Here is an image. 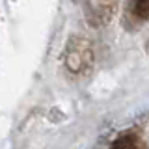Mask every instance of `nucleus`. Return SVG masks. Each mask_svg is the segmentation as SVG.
Returning a JSON list of instances; mask_svg holds the SVG:
<instances>
[{"label":"nucleus","mask_w":149,"mask_h":149,"mask_svg":"<svg viewBox=\"0 0 149 149\" xmlns=\"http://www.w3.org/2000/svg\"><path fill=\"white\" fill-rule=\"evenodd\" d=\"M110 149H136V143H134L132 136H121L112 143Z\"/></svg>","instance_id":"nucleus-1"},{"label":"nucleus","mask_w":149,"mask_h":149,"mask_svg":"<svg viewBox=\"0 0 149 149\" xmlns=\"http://www.w3.org/2000/svg\"><path fill=\"white\" fill-rule=\"evenodd\" d=\"M132 11H134V15H138V17H142V19H147L149 17V0L136 2L132 6Z\"/></svg>","instance_id":"nucleus-2"}]
</instances>
